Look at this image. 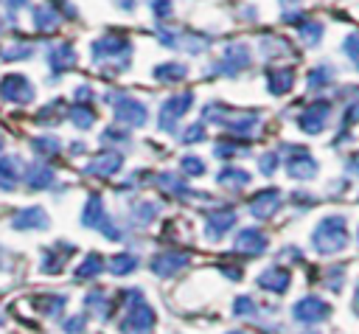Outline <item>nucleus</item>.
<instances>
[{
	"label": "nucleus",
	"instance_id": "nucleus-1",
	"mask_svg": "<svg viewBox=\"0 0 359 334\" xmlns=\"http://www.w3.org/2000/svg\"><path fill=\"white\" fill-rule=\"evenodd\" d=\"M311 244L317 247V253L323 255H331V253H339L345 250L348 244V225H345V216H325L317 230L311 233Z\"/></svg>",
	"mask_w": 359,
	"mask_h": 334
},
{
	"label": "nucleus",
	"instance_id": "nucleus-2",
	"mask_svg": "<svg viewBox=\"0 0 359 334\" xmlns=\"http://www.w3.org/2000/svg\"><path fill=\"white\" fill-rule=\"evenodd\" d=\"M93 62H115V59H121L123 65L129 62V53H132V42L126 39V36H121V34H104L101 39H95L93 42Z\"/></svg>",
	"mask_w": 359,
	"mask_h": 334
},
{
	"label": "nucleus",
	"instance_id": "nucleus-3",
	"mask_svg": "<svg viewBox=\"0 0 359 334\" xmlns=\"http://www.w3.org/2000/svg\"><path fill=\"white\" fill-rule=\"evenodd\" d=\"M81 222L87 225V227H95V230H101L107 239H121V230L109 222V216H107V208H104V202H101V196L98 194H93L90 199H87V208H84V216H81Z\"/></svg>",
	"mask_w": 359,
	"mask_h": 334
},
{
	"label": "nucleus",
	"instance_id": "nucleus-4",
	"mask_svg": "<svg viewBox=\"0 0 359 334\" xmlns=\"http://www.w3.org/2000/svg\"><path fill=\"white\" fill-rule=\"evenodd\" d=\"M109 104H112V115L121 121V123H135V126H143L146 123V107L123 93H109Z\"/></svg>",
	"mask_w": 359,
	"mask_h": 334
},
{
	"label": "nucleus",
	"instance_id": "nucleus-5",
	"mask_svg": "<svg viewBox=\"0 0 359 334\" xmlns=\"http://www.w3.org/2000/svg\"><path fill=\"white\" fill-rule=\"evenodd\" d=\"M154 328V309L140 298V292L135 295V309L129 312V317L121 323L123 334H149Z\"/></svg>",
	"mask_w": 359,
	"mask_h": 334
},
{
	"label": "nucleus",
	"instance_id": "nucleus-6",
	"mask_svg": "<svg viewBox=\"0 0 359 334\" xmlns=\"http://www.w3.org/2000/svg\"><path fill=\"white\" fill-rule=\"evenodd\" d=\"M0 98L14 104H28L34 98V87L22 73H8L0 79Z\"/></svg>",
	"mask_w": 359,
	"mask_h": 334
},
{
	"label": "nucleus",
	"instance_id": "nucleus-7",
	"mask_svg": "<svg viewBox=\"0 0 359 334\" xmlns=\"http://www.w3.org/2000/svg\"><path fill=\"white\" fill-rule=\"evenodd\" d=\"M191 104H194V93H180V95L165 98V101H163V107H160V129L174 132L177 118H180V115H185Z\"/></svg>",
	"mask_w": 359,
	"mask_h": 334
},
{
	"label": "nucleus",
	"instance_id": "nucleus-8",
	"mask_svg": "<svg viewBox=\"0 0 359 334\" xmlns=\"http://www.w3.org/2000/svg\"><path fill=\"white\" fill-rule=\"evenodd\" d=\"M250 65V48L247 45H227L224 51H222V59H219V65H216V73H222V76H236L238 70H244Z\"/></svg>",
	"mask_w": 359,
	"mask_h": 334
},
{
	"label": "nucleus",
	"instance_id": "nucleus-9",
	"mask_svg": "<svg viewBox=\"0 0 359 334\" xmlns=\"http://www.w3.org/2000/svg\"><path fill=\"white\" fill-rule=\"evenodd\" d=\"M328 115H331V104H328V101H314V104H309V107L300 112L297 123H300V129H303V132L317 135V132H323V129H325Z\"/></svg>",
	"mask_w": 359,
	"mask_h": 334
},
{
	"label": "nucleus",
	"instance_id": "nucleus-10",
	"mask_svg": "<svg viewBox=\"0 0 359 334\" xmlns=\"http://www.w3.org/2000/svg\"><path fill=\"white\" fill-rule=\"evenodd\" d=\"M292 314L300 323H320V320H325L331 314V306L325 300H320V298H303V300H297L292 306Z\"/></svg>",
	"mask_w": 359,
	"mask_h": 334
},
{
	"label": "nucleus",
	"instance_id": "nucleus-11",
	"mask_svg": "<svg viewBox=\"0 0 359 334\" xmlns=\"http://www.w3.org/2000/svg\"><path fill=\"white\" fill-rule=\"evenodd\" d=\"M286 171L294 180H311L317 174V163L306 149H292V154L286 160Z\"/></svg>",
	"mask_w": 359,
	"mask_h": 334
},
{
	"label": "nucleus",
	"instance_id": "nucleus-12",
	"mask_svg": "<svg viewBox=\"0 0 359 334\" xmlns=\"http://www.w3.org/2000/svg\"><path fill=\"white\" fill-rule=\"evenodd\" d=\"M280 208V191L278 188H264L250 199V213L258 219H269Z\"/></svg>",
	"mask_w": 359,
	"mask_h": 334
},
{
	"label": "nucleus",
	"instance_id": "nucleus-13",
	"mask_svg": "<svg viewBox=\"0 0 359 334\" xmlns=\"http://www.w3.org/2000/svg\"><path fill=\"white\" fill-rule=\"evenodd\" d=\"M11 227L14 230H42V227H48V213L39 205L22 208L11 216Z\"/></svg>",
	"mask_w": 359,
	"mask_h": 334
},
{
	"label": "nucleus",
	"instance_id": "nucleus-14",
	"mask_svg": "<svg viewBox=\"0 0 359 334\" xmlns=\"http://www.w3.org/2000/svg\"><path fill=\"white\" fill-rule=\"evenodd\" d=\"M236 225V211H213V213H208V219H205V230H208V239H222L230 227Z\"/></svg>",
	"mask_w": 359,
	"mask_h": 334
},
{
	"label": "nucleus",
	"instance_id": "nucleus-15",
	"mask_svg": "<svg viewBox=\"0 0 359 334\" xmlns=\"http://www.w3.org/2000/svg\"><path fill=\"white\" fill-rule=\"evenodd\" d=\"M236 250L238 253H247V255H261L266 250V236L255 227H247L236 236Z\"/></svg>",
	"mask_w": 359,
	"mask_h": 334
},
{
	"label": "nucleus",
	"instance_id": "nucleus-16",
	"mask_svg": "<svg viewBox=\"0 0 359 334\" xmlns=\"http://www.w3.org/2000/svg\"><path fill=\"white\" fill-rule=\"evenodd\" d=\"M185 264H188V255H185V253H160V255H154L151 269H154V275L168 278V275H174L177 269H182Z\"/></svg>",
	"mask_w": 359,
	"mask_h": 334
},
{
	"label": "nucleus",
	"instance_id": "nucleus-17",
	"mask_svg": "<svg viewBox=\"0 0 359 334\" xmlns=\"http://www.w3.org/2000/svg\"><path fill=\"white\" fill-rule=\"evenodd\" d=\"M25 182H28V188L42 191V188H50V185L56 182V174H53V168L45 166V163H31V166L25 168Z\"/></svg>",
	"mask_w": 359,
	"mask_h": 334
},
{
	"label": "nucleus",
	"instance_id": "nucleus-18",
	"mask_svg": "<svg viewBox=\"0 0 359 334\" xmlns=\"http://www.w3.org/2000/svg\"><path fill=\"white\" fill-rule=\"evenodd\" d=\"M121 168V154L118 152H101L95 154L90 163H87V171L90 174H98V177H109Z\"/></svg>",
	"mask_w": 359,
	"mask_h": 334
},
{
	"label": "nucleus",
	"instance_id": "nucleus-19",
	"mask_svg": "<svg viewBox=\"0 0 359 334\" xmlns=\"http://www.w3.org/2000/svg\"><path fill=\"white\" fill-rule=\"evenodd\" d=\"M289 272L286 269H280V267H269V269H264L261 275H258V286L261 289H269V292H286L289 289Z\"/></svg>",
	"mask_w": 359,
	"mask_h": 334
},
{
	"label": "nucleus",
	"instance_id": "nucleus-20",
	"mask_svg": "<svg viewBox=\"0 0 359 334\" xmlns=\"http://www.w3.org/2000/svg\"><path fill=\"white\" fill-rule=\"evenodd\" d=\"M48 65H50L53 73H62V70H67V67L76 65V51L67 42L65 45H56V48L48 51Z\"/></svg>",
	"mask_w": 359,
	"mask_h": 334
},
{
	"label": "nucleus",
	"instance_id": "nucleus-21",
	"mask_svg": "<svg viewBox=\"0 0 359 334\" xmlns=\"http://www.w3.org/2000/svg\"><path fill=\"white\" fill-rule=\"evenodd\" d=\"M292 84H294V73H292L289 67H280V70H269V73H266V87H269L272 95L289 93Z\"/></svg>",
	"mask_w": 359,
	"mask_h": 334
},
{
	"label": "nucleus",
	"instance_id": "nucleus-22",
	"mask_svg": "<svg viewBox=\"0 0 359 334\" xmlns=\"http://www.w3.org/2000/svg\"><path fill=\"white\" fill-rule=\"evenodd\" d=\"M20 160L17 157H0V188L3 191H14L20 182Z\"/></svg>",
	"mask_w": 359,
	"mask_h": 334
},
{
	"label": "nucleus",
	"instance_id": "nucleus-23",
	"mask_svg": "<svg viewBox=\"0 0 359 334\" xmlns=\"http://www.w3.org/2000/svg\"><path fill=\"white\" fill-rule=\"evenodd\" d=\"M216 180H219L222 185H227V188H244V185H250V174H247L244 168H236V166L222 168Z\"/></svg>",
	"mask_w": 359,
	"mask_h": 334
},
{
	"label": "nucleus",
	"instance_id": "nucleus-24",
	"mask_svg": "<svg viewBox=\"0 0 359 334\" xmlns=\"http://www.w3.org/2000/svg\"><path fill=\"white\" fill-rule=\"evenodd\" d=\"M34 25H36L39 31H56L59 14H56L50 6H36V8H34Z\"/></svg>",
	"mask_w": 359,
	"mask_h": 334
},
{
	"label": "nucleus",
	"instance_id": "nucleus-25",
	"mask_svg": "<svg viewBox=\"0 0 359 334\" xmlns=\"http://www.w3.org/2000/svg\"><path fill=\"white\" fill-rule=\"evenodd\" d=\"M67 115H70V121H73L79 129H90V126L95 123V112H93L87 104H81V101H76V104L67 109Z\"/></svg>",
	"mask_w": 359,
	"mask_h": 334
},
{
	"label": "nucleus",
	"instance_id": "nucleus-26",
	"mask_svg": "<svg viewBox=\"0 0 359 334\" xmlns=\"http://www.w3.org/2000/svg\"><path fill=\"white\" fill-rule=\"evenodd\" d=\"M135 267H137V255H132V253H115L109 258V272L112 275H129Z\"/></svg>",
	"mask_w": 359,
	"mask_h": 334
},
{
	"label": "nucleus",
	"instance_id": "nucleus-27",
	"mask_svg": "<svg viewBox=\"0 0 359 334\" xmlns=\"http://www.w3.org/2000/svg\"><path fill=\"white\" fill-rule=\"evenodd\" d=\"M182 76H185V65H180V62H165V65L154 67V79L157 81H180Z\"/></svg>",
	"mask_w": 359,
	"mask_h": 334
},
{
	"label": "nucleus",
	"instance_id": "nucleus-28",
	"mask_svg": "<svg viewBox=\"0 0 359 334\" xmlns=\"http://www.w3.org/2000/svg\"><path fill=\"white\" fill-rule=\"evenodd\" d=\"M101 269H104V258H101L98 253H90V255L81 261V267L76 269V278H95Z\"/></svg>",
	"mask_w": 359,
	"mask_h": 334
},
{
	"label": "nucleus",
	"instance_id": "nucleus-29",
	"mask_svg": "<svg viewBox=\"0 0 359 334\" xmlns=\"http://www.w3.org/2000/svg\"><path fill=\"white\" fill-rule=\"evenodd\" d=\"M359 121V87H348V104H345V123Z\"/></svg>",
	"mask_w": 359,
	"mask_h": 334
},
{
	"label": "nucleus",
	"instance_id": "nucleus-30",
	"mask_svg": "<svg viewBox=\"0 0 359 334\" xmlns=\"http://www.w3.org/2000/svg\"><path fill=\"white\" fill-rule=\"evenodd\" d=\"M334 79V70H331V65H320V67H314L311 73H309V87H323V84H328Z\"/></svg>",
	"mask_w": 359,
	"mask_h": 334
},
{
	"label": "nucleus",
	"instance_id": "nucleus-31",
	"mask_svg": "<svg viewBox=\"0 0 359 334\" xmlns=\"http://www.w3.org/2000/svg\"><path fill=\"white\" fill-rule=\"evenodd\" d=\"M70 250H73V247H70ZM70 250H67V253H59V255H53V250H48L45 258H42V269H45V272H59L62 264L70 258Z\"/></svg>",
	"mask_w": 359,
	"mask_h": 334
},
{
	"label": "nucleus",
	"instance_id": "nucleus-32",
	"mask_svg": "<svg viewBox=\"0 0 359 334\" xmlns=\"http://www.w3.org/2000/svg\"><path fill=\"white\" fill-rule=\"evenodd\" d=\"M297 31H300V36H303V42H309V45H314L320 36H323V25L320 22H300L297 25Z\"/></svg>",
	"mask_w": 359,
	"mask_h": 334
},
{
	"label": "nucleus",
	"instance_id": "nucleus-33",
	"mask_svg": "<svg viewBox=\"0 0 359 334\" xmlns=\"http://www.w3.org/2000/svg\"><path fill=\"white\" fill-rule=\"evenodd\" d=\"M180 168H182L185 174H191V177H199V174H205V163H202L199 157H194V154L182 157V160H180Z\"/></svg>",
	"mask_w": 359,
	"mask_h": 334
},
{
	"label": "nucleus",
	"instance_id": "nucleus-34",
	"mask_svg": "<svg viewBox=\"0 0 359 334\" xmlns=\"http://www.w3.org/2000/svg\"><path fill=\"white\" fill-rule=\"evenodd\" d=\"M342 45H345V53H348V59H351V62H353V65L359 67V31L348 34Z\"/></svg>",
	"mask_w": 359,
	"mask_h": 334
},
{
	"label": "nucleus",
	"instance_id": "nucleus-35",
	"mask_svg": "<svg viewBox=\"0 0 359 334\" xmlns=\"http://www.w3.org/2000/svg\"><path fill=\"white\" fill-rule=\"evenodd\" d=\"M34 149H36L39 154L50 157V154L59 152V140H56V138H36V140H34Z\"/></svg>",
	"mask_w": 359,
	"mask_h": 334
},
{
	"label": "nucleus",
	"instance_id": "nucleus-36",
	"mask_svg": "<svg viewBox=\"0 0 359 334\" xmlns=\"http://www.w3.org/2000/svg\"><path fill=\"white\" fill-rule=\"evenodd\" d=\"M25 56H31V45H14V48H6V51L0 53V59H6V62H11V59H25Z\"/></svg>",
	"mask_w": 359,
	"mask_h": 334
},
{
	"label": "nucleus",
	"instance_id": "nucleus-37",
	"mask_svg": "<svg viewBox=\"0 0 359 334\" xmlns=\"http://www.w3.org/2000/svg\"><path fill=\"white\" fill-rule=\"evenodd\" d=\"M137 208H140V211L132 213V219H137L140 225H146V222H151V219L157 216V208H154L151 202H143V205H137Z\"/></svg>",
	"mask_w": 359,
	"mask_h": 334
},
{
	"label": "nucleus",
	"instance_id": "nucleus-38",
	"mask_svg": "<svg viewBox=\"0 0 359 334\" xmlns=\"http://www.w3.org/2000/svg\"><path fill=\"white\" fill-rule=\"evenodd\" d=\"M202 138H205V126H202V123H194V126L182 135V143H199Z\"/></svg>",
	"mask_w": 359,
	"mask_h": 334
},
{
	"label": "nucleus",
	"instance_id": "nucleus-39",
	"mask_svg": "<svg viewBox=\"0 0 359 334\" xmlns=\"http://www.w3.org/2000/svg\"><path fill=\"white\" fill-rule=\"evenodd\" d=\"M275 163H278V154H275V152L264 154V157H261V171H264V174H272V171H275Z\"/></svg>",
	"mask_w": 359,
	"mask_h": 334
},
{
	"label": "nucleus",
	"instance_id": "nucleus-40",
	"mask_svg": "<svg viewBox=\"0 0 359 334\" xmlns=\"http://www.w3.org/2000/svg\"><path fill=\"white\" fill-rule=\"evenodd\" d=\"M233 309H236V314H252V312H255V306H252L250 298H238Z\"/></svg>",
	"mask_w": 359,
	"mask_h": 334
},
{
	"label": "nucleus",
	"instance_id": "nucleus-41",
	"mask_svg": "<svg viewBox=\"0 0 359 334\" xmlns=\"http://www.w3.org/2000/svg\"><path fill=\"white\" fill-rule=\"evenodd\" d=\"M151 8H154L157 17H168V14H171V0H154Z\"/></svg>",
	"mask_w": 359,
	"mask_h": 334
},
{
	"label": "nucleus",
	"instance_id": "nucleus-42",
	"mask_svg": "<svg viewBox=\"0 0 359 334\" xmlns=\"http://www.w3.org/2000/svg\"><path fill=\"white\" fill-rule=\"evenodd\" d=\"M65 328H67V331H81V328H84V323H81V317H73L70 323H65Z\"/></svg>",
	"mask_w": 359,
	"mask_h": 334
},
{
	"label": "nucleus",
	"instance_id": "nucleus-43",
	"mask_svg": "<svg viewBox=\"0 0 359 334\" xmlns=\"http://www.w3.org/2000/svg\"><path fill=\"white\" fill-rule=\"evenodd\" d=\"M348 171H359V154H356V157H351V166H348Z\"/></svg>",
	"mask_w": 359,
	"mask_h": 334
},
{
	"label": "nucleus",
	"instance_id": "nucleus-44",
	"mask_svg": "<svg viewBox=\"0 0 359 334\" xmlns=\"http://www.w3.org/2000/svg\"><path fill=\"white\" fill-rule=\"evenodd\" d=\"M8 6H14V8H20V6H25V0H8Z\"/></svg>",
	"mask_w": 359,
	"mask_h": 334
},
{
	"label": "nucleus",
	"instance_id": "nucleus-45",
	"mask_svg": "<svg viewBox=\"0 0 359 334\" xmlns=\"http://www.w3.org/2000/svg\"><path fill=\"white\" fill-rule=\"evenodd\" d=\"M230 334H244V331H230Z\"/></svg>",
	"mask_w": 359,
	"mask_h": 334
},
{
	"label": "nucleus",
	"instance_id": "nucleus-46",
	"mask_svg": "<svg viewBox=\"0 0 359 334\" xmlns=\"http://www.w3.org/2000/svg\"><path fill=\"white\" fill-rule=\"evenodd\" d=\"M0 31H3V20H0Z\"/></svg>",
	"mask_w": 359,
	"mask_h": 334
}]
</instances>
